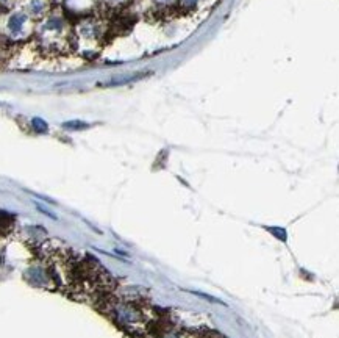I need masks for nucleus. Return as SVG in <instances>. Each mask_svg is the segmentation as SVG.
Here are the masks:
<instances>
[{
	"instance_id": "1",
	"label": "nucleus",
	"mask_w": 339,
	"mask_h": 338,
	"mask_svg": "<svg viewBox=\"0 0 339 338\" xmlns=\"http://www.w3.org/2000/svg\"><path fill=\"white\" fill-rule=\"evenodd\" d=\"M25 22H27V16H25V14H22V13L13 14V16L10 18V20H8V28H10V32L14 33V35L20 33L22 30H24Z\"/></svg>"
},
{
	"instance_id": "4",
	"label": "nucleus",
	"mask_w": 339,
	"mask_h": 338,
	"mask_svg": "<svg viewBox=\"0 0 339 338\" xmlns=\"http://www.w3.org/2000/svg\"><path fill=\"white\" fill-rule=\"evenodd\" d=\"M33 125H35V129H36L38 132H46V130H47L46 122L41 121V119H35V121H33Z\"/></svg>"
},
{
	"instance_id": "6",
	"label": "nucleus",
	"mask_w": 339,
	"mask_h": 338,
	"mask_svg": "<svg viewBox=\"0 0 339 338\" xmlns=\"http://www.w3.org/2000/svg\"><path fill=\"white\" fill-rule=\"evenodd\" d=\"M66 129H83L86 127V124H80V122H69V124H64Z\"/></svg>"
},
{
	"instance_id": "7",
	"label": "nucleus",
	"mask_w": 339,
	"mask_h": 338,
	"mask_svg": "<svg viewBox=\"0 0 339 338\" xmlns=\"http://www.w3.org/2000/svg\"><path fill=\"white\" fill-rule=\"evenodd\" d=\"M158 2H163V3H168V2H170V0H158Z\"/></svg>"
},
{
	"instance_id": "3",
	"label": "nucleus",
	"mask_w": 339,
	"mask_h": 338,
	"mask_svg": "<svg viewBox=\"0 0 339 338\" xmlns=\"http://www.w3.org/2000/svg\"><path fill=\"white\" fill-rule=\"evenodd\" d=\"M30 10L35 14H41L46 10V3H44V0H32V2H30Z\"/></svg>"
},
{
	"instance_id": "5",
	"label": "nucleus",
	"mask_w": 339,
	"mask_h": 338,
	"mask_svg": "<svg viewBox=\"0 0 339 338\" xmlns=\"http://www.w3.org/2000/svg\"><path fill=\"white\" fill-rule=\"evenodd\" d=\"M199 0H180V3H182L183 8H194L195 5H197Z\"/></svg>"
},
{
	"instance_id": "2",
	"label": "nucleus",
	"mask_w": 339,
	"mask_h": 338,
	"mask_svg": "<svg viewBox=\"0 0 339 338\" xmlns=\"http://www.w3.org/2000/svg\"><path fill=\"white\" fill-rule=\"evenodd\" d=\"M149 72H136V74H130V75H124V77H119V79H114V80H111L108 86H119V85H125V83H133V81H138L141 79H144L147 77Z\"/></svg>"
}]
</instances>
